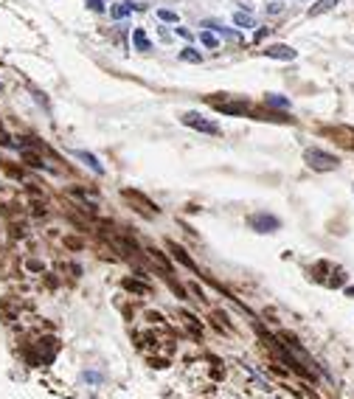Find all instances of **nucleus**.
<instances>
[{"mask_svg":"<svg viewBox=\"0 0 354 399\" xmlns=\"http://www.w3.org/2000/svg\"><path fill=\"white\" fill-rule=\"evenodd\" d=\"M304 160H307L315 172H332V169L340 166V160L334 158L332 152H323V149H318V146H312V149L304 152Z\"/></svg>","mask_w":354,"mask_h":399,"instance_id":"nucleus-1","label":"nucleus"},{"mask_svg":"<svg viewBox=\"0 0 354 399\" xmlns=\"http://www.w3.org/2000/svg\"><path fill=\"white\" fill-rule=\"evenodd\" d=\"M200 43L206 45V48H219V40L214 37L211 31H200Z\"/></svg>","mask_w":354,"mask_h":399,"instance_id":"nucleus-11","label":"nucleus"},{"mask_svg":"<svg viewBox=\"0 0 354 399\" xmlns=\"http://www.w3.org/2000/svg\"><path fill=\"white\" fill-rule=\"evenodd\" d=\"M172 253H175V259H180V261H183L185 267H194V264H191V259H189V256L183 253V248H175V245H172Z\"/></svg>","mask_w":354,"mask_h":399,"instance_id":"nucleus-15","label":"nucleus"},{"mask_svg":"<svg viewBox=\"0 0 354 399\" xmlns=\"http://www.w3.org/2000/svg\"><path fill=\"white\" fill-rule=\"evenodd\" d=\"M158 17H160L163 23H180L177 11H169V9H160V11H158Z\"/></svg>","mask_w":354,"mask_h":399,"instance_id":"nucleus-13","label":"nucleus"},{"mask_svg":"<svg viewBox=\"0 0 354 399\" xmlns=\"http://www.w3.org/2000/svg\"><path fill=\"white\" fill-rule=\"evenodd\" d=\"M87 6L93 11H104V0H87Z\"/></svg>","mask_w":354,"mask_h":399,"instance_id":"nucleus-16","label":"nucleus"},{"mask_svg":"<svg viewBox=\"0 0 354 399\" xmlns=\"http://www.w3.org/2000/svg\"><path fill=\"white\" fill-rule=\"evenodd\" d=\"M267 104H273V107H290V99H284V96H273V93H267Z\"/></svg>","mask_w":354,"mask_h":399,"instance_id":"nucleus-14","label":"nucleus"},{"mask_svg":"<svg viewBox=\"0 0 354 399\" xmlns=\"http://www.w3.org/2000/svg\"><path fill=\"white\" fill-rule=\"evenodd\" d=\"M124 287H127V290H133V293H143V295L149 293V287H146V284H138V281H133V278H127V281H124Z\"/></svg>","mask_w":354,"mask_h":399,"instance_id":"nucleus-12","label":"nucleus"},{"mask_svg":"<svg viewBox=\"0 0 354 399\" xmlns=\"http://www.w3.org/2000/svg\"><path fill=\"white\" fill-rule=\"evenodd\" d=\"M267 11H270V14H278V11H284V6H281V3H275V6H270Z\"/></svg>","mask_w":354,"mask_h":399,"instance_id":"nucleus-17","label":"nucleus"},{"mask_svg":"<svg viewBox=\"0 0 354 399\" xmlns=\"http://www.w3.org/2000/svg\"><path fill=\"white\" fill-rule=\"evenodd\" d=\"M338 3H340V0H318L315 6H309L307 14H309V17H318V14H323V11H332Z\"/></svg>","mask_w":354,"mask_h":399,"instance_id":"nucleus-6","label":"nucleus"},{"mask_svg":"<svg viewBox=\"0 0 354 399\" xmlns=\"http://www.w3.org/2000/svg\"><path fill=\"white\" fill-rule=\"evenodd\" d=\"M233 23H236L239 28H253V17L242 14V11H236V14H233Z\"/></svg>","mask_w":354,"mask_h":399,"instance_id":"nucleus-10","label":"nucleus"},{"mask_svg":"<svg viewBox=\"0 0 354 399\" xmlns=\"http://www.w3.org/2000/svg\"><path fill=\"white\" fill-rule=\"evenodd\" d=\"M346 295H354V287H349V290H346Z\"/></svg>","mask_w":354,"mask_h":399,"instance_id":"nucleus-18","label":"nucleus"},{"mask_svg":"<svg viewBox=\"0 0 354 399\" xmlns=\"http://www.w3.org/2000/svg\"><path fill=\"white\" fill-rule=\"evenodd\" d=\"M250 225H253L256 231H262V234H267V231L278 228V219L270 217V214H256V217H250Z\"/></svg>","mask_w":354,"mask_h":399,"instance_id":"nucleus-3","label":"nucleus"},{"mask_svg":"<svg viewBox=\"0 0 354 399\" xmlns=\"http://www.w3.org/2000/svg\"><path fill=\"white\" fill-rule=\"evenodd\" d=\"M76 155H79V158H82V160H85V163H87V166H90V169H93V172H96V175H104V166H101V163H99V158H96V155H93V152H76Z\"/></svg>","mask_w":354,"mask_h":399,"instance_id":"nucleus-7","label":"nucleus"},{"mask_svg":"<svg viewBox=\"0 0 354 399\" xmlns=\"http://www.w3.org/2000/svg\"><path fill=\"white\" fill-rule=\"evenodd\" d=\"M138 9H143V6L133 3V0H124V3H116L110 9V17H113V20H124L127 14H133V11H138Z\"/></svg>","mask_w":354,"mask_h":399,"instance_id":"nucleus-4","label":"nucleus"},{"mask_svg":"<svg viewBox=\"0 0 354 399\" xmlns=\"http://www.w3.org/2000/svg\"><path fill=\"white\" fill-rule=\"evenodd\" d=\"M180 59H183V62H191V65H200L202 62V56L194 48H183V51H180Z\"/></svg>","mask_w":354,"mask_h":399,"instance_id":"nucleus-9","label":"nucleus"},{"mask_svg":"<svg viewBox=\"0 0 354 399\" xmlns=\"http://www.w3.org/2000/svg\"><path fill=\"white\" fill-rule=\"evenodd\" d=\"M133 43H135L138 51H149V40H146V31H143V28H135L133 31Z\"/></svg>","mask_w":354,"mask_h":399,"instance_id":"nucleus-8","label":"nucleus"},{"mask_svg":"<svg viewBox=\"0 0 354 399\" xmlns=\"http://www.w3.org/2000/svg\"><path fill=\"white\" fill-rule=\"evenodd\" d=\"M183 124H185V127H191V129H197V132H206V135H219V132H222L219 124H214V121H208V118H202L200 112H185V116H183Z\"/></svg>","mask_w":354,"mask_h":399,"instance_id":"nucleus-2","label":"nucleus"},{"mask_svg":"<svg viewBox=\"0 0 354 399\" xmlns=\"http://www.w3.org/2000/svg\"><path fill=\"white\" fill-rule=\"evenodd\" d=\"M265 56L290 62V59H295V48H290V45H270V48H265Z\"/></svg>","mask_w":354,"mask_h":399,"instance_id":"nucleus-5","label":"nucleus"},{"mask_svg":"<svg viewBox=\"0 0 354 399\" xmlns=\"http://www.w3.org/2000/svg\"><path fill=\"white\" fill-rule=\"evenodd\" d=\"M0 90H3V85H0Z\"/></svg>","mask_w":354,"mask_h":399,"instance_id":"nucleus-19","label":"nucleus"}]
</instances>
